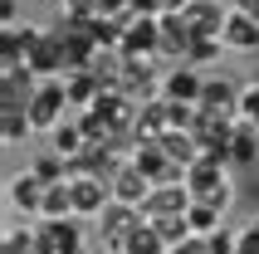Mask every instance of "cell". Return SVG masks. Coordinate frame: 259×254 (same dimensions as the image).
I'll return each mask as SVG.
<instances>
[{"label":"cell","instance_id":"obj_1","mask_svg":"<svg viewBox=\"0 0 259 254\" xmlns=\"http://www.w3.org/2000/svg\"><path fill=\"white\" fill-rule=\"evenodd\" d=\"M186 191L196 200H210V205H220V210H230L235 205V181H230V161H220V156H196L186 166Z\"/></svg>","mask_w":259,"mask_h":254},{"label":"cell","instance_id":"obj_2","mask_svg":"<svg viewBox=\"0 0 259 254\" xmlns=\"http://www.w3.org/2000/svg\"><path fill=\"white\" fill-rule=\"evenodd\" d=\"M64 117H69V88H64V78H39L34 98H29V122H34V132H54Z\"/></svg>","mask_w":259,"mask_h":254},{"label":"cell","instance_id":"obj_3","mask_svg":"<svg viewBox=\"0 0 259 254\" xmlns=\"http://www.w3.org/2000/svg\"><path fill=\"white\" fill-rule=\"evenodd\" d=\"M25 69L34 73V78H64L69 73V59H64V39H59V29L49 25L34 39V49H29V59H25Z\"/></svg>","mask_w":259,"mask_h":254},{"label":"cell","instance_id":"obj_4","mask_svg":"<svg viewBox=\"0 0 259 254\" xmlns=\"http://www.w3.org/2000/svg\"><path fill=\"white\" fill-rule=\"evenodd\" d=\"M142 225V210L137 205H127V200H108L98 215V240L103 249H113V244H127V235Z\"/></svg>","mask_w":259,"mask_h":254},{"label":"cell","instance_id":"obj_5","mask_svg":"<svg viewBox=\"0 0 259 254\" xmlns=\"http://www.w3.org/2000/svg\"><path fill=\"white\" fill-rule=\"evenodd\" d=\"M201 88H205V73L196 64H171V69H161V98L171 103H201Z\"/></svg>","mask_w":259,"mask_h":254},{"label":"cell","instance_id":"obj_6","mask_svg":"<svg viewBox=\"0 0 259 254\" xmlns=\"http://www.w3.org/2000/svg\"><path fill=\"white\" fill-rule=\"evenodd\" d=\"M44 191H49V181H44L34 166H29V171H15L10 181H5L10 205H15V210H25V215H34V220H39V210H44Z\"/></svg>","mask_w":259,"mask_h":254},{"label":"cell","instance_id":"obj_7","mask_svg":"<svg viewBox=\"0 0 259 254\" xmlns=\"http://www.w3.org/2000/svg\"><path fill=\"white\" fill-rule=\"evenodd\" d=\"M69 191H73V215H83V220H98L103 205L113 200V181H103V176H69Z\"/></svg>","mask_w":259,"mask_h":254},{"label":"cell","instance_id":"obj_8","mask_svg":"<svg viewBox=\"0 0 259 254\" xmlns=\"http://www.w3.org/2000/svg\"><path fill=\"white\" fill-rule=\"evenodd\" d=\"M191 191H186V181L176 186V181H157L152 186V196L142 200V220H161V215H186L191 210Z\"/></svg>","mask_w":259,"mask_h":254},{"label":"cell","instance_id":"obj_9","mask_svg":"<svg viewBox=\"0 0 259 254\" xmlns=\"http://www.w3.org/2000/svg\"><path fill=\"white\" fill-rule=\"evenodd\" d=\"M240 88L245 83H235L225 73H205V88H201V103H196V108L220 113V117H240Z\"/></svg>","mask_w":259,"mask_h":254},{"label":"cell","instance_id":"obj_10","mask_svg":"<svg viewBox=\"0 0 259 254\" xmlns=\"http://www.w3.org/2000/svg\"><path fill=\"white\" fill-rule=\"evenodd\" d=\"M39 34H44V25H5L0 29V69H20Z\"/></svg>","mask_w":259,"mask_h":254},{"label":"cell","instance_id":"obj_11","mask_svg":"<svg viewBox=\"0 0 259 254\" xmlns=\"http://www.w3.org/2000/svg\"><path fill=\"white\" fill-rule=\"evenodd\" d=\"M225 49L230 54H259V20L254 15H245L240 5H230V15H225Z\"/></svg>","mask_w":259,"mask_h":254},{"label":"cell","instance_id":"obj_12","mask_svg":"<svg viewBox=\"0 0 259 254\" xmlns=\"http://www.w3.org/2000/svg\"><path fill=\"white\" fill-rule=\"evenodd\" d=\"M152 186H157V181H152V176H147L132 156L113 171V200H127V205H137V210H142V200L152 196Z\"/></svg>","mask_w":259,"mask_h":254},{"label":"cell","instance_id":"obj_13","mask_svg":"<svg viewBox=\"0 0 259 254\" xmlns=\"http://www.w3.org/2000/svg\"><path fill=\"white\" fill-rule=\"evenodd\" d=\"M34 88H39V78H34L25 64H20V69H0V108H29Z\"/></svg>","mask_w":259,"mask_h":254},{"label":"cell","instance_id":"obj_14","mask_svg":"<svg viewBox=\"0 0 259 254\" xmlns=\"http://www.w3.org/2000/svg\"><path fill=\"white\" fill-rule=\"evenodd\" d=\"M254 166H259V127L240 117L230 132V171H254Z\"/></svg>","mask_w":259,"mask_h":254},{"label":"cell","instance_id":"obj_15","mask_svg":"<svg viewBox=\"0 0 259 254\" xmlns=\"http://www.w3.org/2000/svg\"><path fill=\"white\" fill-rule=\"evenodd\" d=\"M181 15H186L191 34H225V15L230 10H220V0H186Z\"/></svg>","mask_w":259,"mask_h":254},{"label":"cell","instance_id":"obj_16","mask_svg":"<svg viewBox=\"0 0 259 254\" xmlns=\"http://www.w3.org/2000/svg\"><path fill=\"white\" fill-rule=\"evenodd\" d=\"M54 254H73V249H88L83 244V215H64V220H39Z\"/></svg>","mask_w":259,"mask_h":254},{"label":"cell","instance_id":"obj_17","mask_svg":"<svg viewBox=\"0 0 259 254\" xmlns=\"http://www.w3.org/2000/svg\"><path fill=\"white\" fill-rule=\"evenodd\" d=\"M29 132H34L29 108H0V142H5V147H20Z\"/></svg>","mask_w":259,"mask_h":254},{"label":"cell","instance_id":"obj_18","mask_svg":"<svg viewBox=\"0 0 259 254\" xmlns=\"http://www.w3.org/2000/svg\"><path fill=\"white\" fill-rule=\"evenodd\" d=\"M49 142H54V152H64V156H78L88 147V132H83V122L78 117H64V122L49 132Z\"/></svg>","mask_w":259,"mask_h":254},{"label":"cell","instance_id":"obj_19","mask_svg":"<svg viewBox=\"0 0 259 254\" xmlns=\"http://www.w3.org/2000/svg\"><path fill=\"white\" fill-rule=\"evenodd\" d=\"M127 254H171V244L161 240V230L152 225V220H142V225L127 235V244H122Z\"/></svg>","mask_w":259,"mask_h":254},{"label":"cell","instance_id":"obj_20","mask_svg":"<svg viewBox=\"0 0 259 254\" xmlns=\"http://www.w3.org/2000/svg\"><path fill=\"white\" fill-rule=\"evenodd\" d=\"M64 215H73V191H69V181H49L39 220H64Z\"/></svg>","mask_w":259,"mask_h":254},{"label":"cell","instance_id":"obj_21","mask_svg":"<svg viewBox=\"0 0 259 254\" xmlns=\"http://www.w3.org/2000/svg\"><path fill=\"white\" fill-rule=\"evenodd\" d=\"M220 54H225V39H220V34H196V39H191V49H186V64L210 69Z\"/></svg>","mask_w":259,"mask_h":254},{"label":"cell","instance_id":"obj_22","mask_svg":"<svg viewBox=\"0 0 259 254\" xmlns=\"http://www.w3.org/2000/svg\"><path fill=\"white\" fill-rule=\"evenodd\" d=\"M220 220H225L220 205H210V200H191V210H186L191 235H210V230H220Z\"/></svg>","mask_w":259,"mask_h":254},{"label":"cell","instance_id":"obj_23","mask_svg":"<svg viewBox=\"0 0 259 254\" xmlns=\"http://www.w3.org/2000/svg\"><path fill=\"white\" fill-rule=\"evenodd\" d=\"M240 117L259 127V78H249V83L240 88Z\"/></svg>","mask_w":259,"mask_h":254},{"label":"cell","instance_id":"obj_24","mask_svg":"<svg viewBox=\"0 0 259 254\" xmlns=\"http://www.w3.org/2000/svg\"><path fill=\"white\" fill-rule=\"evenodd\" d=\"M127 10L132 15H166V10H176V0H127Z\"/></svg>","mask_w":259,"mask_h":254},{"label":"cell","instance_id":"obj_25","mask_svg":"<svg viewBox=\"0 0 259 254\" xmlns=\"http://www.w3.org/2000/svg\"><path fill=\"white\" fill-rule=\"evenodd\" d=\"M240 254H259V220L240 225Z\"/></svg>","mask_w":259,"mask_h":254},{"label":"cell","instance_id":"obj_26","mask_svg":"<svg viewBox=\"0 0 259 254\" xmlns=\"http://www.w3.org/2000/svg\"><path fill=\"white\" fill-rule=\"evenodd\" d=\"M171 254H210V244H205V235H191V240L171 244Z\"/></svg>","mask_w":259,"mask_h":254},{"label":"cell","instance_id":"obj_27","mask_svg":"<svg viewBox=\"0 0 259 254\" xmlns=\"http://www.w3.org/2000/svg\"><path fill=\"white\" fill-rule=\"evenodd\" d=\"M235 5H240L245 15H254V20H259V0H235Z\"/></svg>","mask_w":259,"mask_h":254},{"label":"cell","instance_id":"obj_28","mask_svg":"<svg viewBox=\"0 0 259 254\" xmlns=\"http://www.w3.org/2000/svg\"><path fill=\"white\" fill-rule=\"evenodd\" d=\"M103 254H127V249H122V244H113V249H103Z\"/></svg>","mask_w":259,"mask_h":254},{"label":"cell","instance_id":"obj_29","mask_svg":"<svg viewBox=\"0 0 259 254\" xmlns=\"http://www.w3.org/2000/svg\"><path fill=\"white\" fill-rule=\"evenodd\" d=\"M181 5H186V0H176V10H181Z\"/></svg>","mask_w":259,"mask_h":254},{"label":"cell","instance_id":"obj_30","mask_svg":"<svg viewBox=\"0 0 259 254\" xmlns=\"http://www.w3.org/2000/svg\"><path fill=\"white\" fill-rule=\"evenodd\" d=\"M73 254H88V249H73Z\"/></svg>","mask_w":259,"mask_h":254},{"label":"cell","instance_id":"obj_31","mask_svg":"<svg viewBox=\"0 0 259 254\" xmlns=\"http://www.w3.org/2000/svg\"><path fill=\"white\" fill-rule=\"evenodd\" d=\"M59 5H64V0H59Z\"/></svg>","mask_w":259,"mask_h":254}]
</instances>
